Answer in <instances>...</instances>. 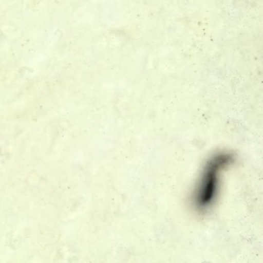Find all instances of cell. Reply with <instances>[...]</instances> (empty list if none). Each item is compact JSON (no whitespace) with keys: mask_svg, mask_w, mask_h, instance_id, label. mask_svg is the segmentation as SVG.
Masks as SVG:
<instances>
[{"mask_svg":"<svg viewBox=\"0 0 263 263\" xmlns=\"http://www.w3.org/2000/svg\"><path fill=\"white\" fill-rule=\"evenodd\" d=\"M235 160V154L226 150L215 152L206 160L191 195V202L197 212L205 213L215 205L220 192L222 174Z\"/></svg>","mask_w":263,"mask_h":263,"instance_id":"cell-1","label":"cell"}]
</instances>
